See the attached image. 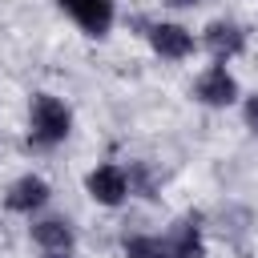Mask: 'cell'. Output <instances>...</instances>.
I'll list each match as a JSON object with an SVG mask.
<instances>
[{"label":"cell","mask_w":258,"mask_h":258,"mask_svg":"<svg viewBox=\"0 0 258 258\" xmlns=\"http://www.w3.org/2000/svg\"><path fill=\"white\" fill-rule=\"evenodd\" d=\"M149 44L161 60H185L194 52V36L189 28L173 24V20H161V24H149Z\"/></svg>","instance_id":"cell-5"},{"label":"cell","mask_w":258,"mask_h":258,"mask_svg":"<svg viewBox=\"0 0 258 258\" xmlns=\"http://www.w3.org/2000/svg\"><path fill=\"white\" fill-rule=\"evenodd\" d=\"M125 258H173L165 238H125Z\"/></svg>","instance_id":"cell-10"},{"label":"cell","mask_w":258,"mask_h":258,"mask_svg":"<svg viewBox=\"0 0 258 258\" xmlns=\"http://www.w3.org/2000/svg\"><path fill=\"white\" fill-rule=\"evenodd\" d=\"M246 125H250V129L258 133V93H254V97L246 101Z\"/></svg>","instance_id":"cell-11"},{"label":"cell","mask_w":258,"mask_h":258,"mask_svg":"<svg viewBox=\"0 0 258 258\" xmlns=\"http://www.w3.org/2000/svg\"><path fill=\"white\" fill-rule=\"evenodd\" d=\"M194 97H198L202 105H210V109H226V105L238 101V81L226 73V64H210V69L198 77Z\"/></svg>","instance_id":"cell-3"},{"label":"cell","mask_w":258,"mask_h":258,"mask_svg":"<svg viewBox=\"0 0 258 258\" xmlns=\"http://www.w3.org/2000/svg\"><path fill=\"white\" fill-rule=\"evenodd\" d=\"M40 258H73L69 250H40Z\"/></svg>","instance_id":"cell-13"},{"label":"cell","mask_w":258,"mask_h":258,"mask_svg":"<svg viewBox=\"0 0 258 258\" xmlns=\"http://www.w3.org/2000/svg\"><path fill=\"white\" fill-rule=\"evenodd\" d=\"M44 202H48V181L36 177V173L16 177V181L8 185V194H4V206H8L12 214H32V210H40Z\"/></svg>","instance_id":"cell-6"},{"label":"cell","mask_w":258,"mask_h":258,"mask_svg":"<svg viewBox=\"0 0 258 258\" xmlns=\"http://www.w3.org/2000/svg\"><path fill=\"white\" fill-rule=\"evenodd\" d=\"M165 4H169V8H198L202 0H165Z\"/></svg>","instance_id":"cell-12"},{"label":"cell","mask_w":258,"mask_h":258,"mask_svg":"<svg viewBox=\"0 0 258 258\" xmlns=\"http://www.w3.org/2000/svg\"><path fill=\"white\" fill-rule=\"evenodd\" d=\"M69 129H73L69 105L52 93H36L32 105H28V141L48 149V145H60L69 137Z\"/></svg>","instance_id":"cell-1"},{"label":"cell","mask_w":258,"mask_h":258,"mask_svg":"<svg viewBox=\"0 0 258 258\" xmlns=\"http://www.w3.org/2000/svg\"><path fill=\"white\" fill-rule=\"evenodd\" d=\"M77 24H81V32H89V36H109V28H113V16H117V8H113V0H56Z\"/></svg>","instance_id":"cell-2"},{"label":"cell","mask_w":258,"mask_h":258,"mask_svg":"<svg viewBox=\"0 0 258 258\" xmlns=\"http://www.w3.org/2000/svg\"><path fill=\"white\" fill-rule=\"evenodd\" d=\"M206 48L214 52L218 64H226L230 56H238V52L246 48V32H242L234 20H214V24L206 28Z\"/></svg>","instance_id":"cell-7"},{"label":"cell","mask_w":258,"mask_h":258,"mask_svg":"<svg viewBox=\"0 0 258 258\" xmlns=\"http://www.w3.org/2000/svg\"><path fill=\"white\" fill-rule=\"evenodd\" d=\"M85 185H89V198H93V202H101V206H121L125 194H129V173H125L121 165L105 161V165H97V169L85 177Z\"/></svg>","instance_id":"cell-4"},{"label":"cell","mask_w":258,"mask_h":258,"mask_svg":"<svg viewBox=\"0 0 258 258\" xmlns=\"http://www.w3.org/2000/svg\"><path fill=\"white\" fill-rule=\"evenodd\" d=\"M165 246L173 258H206V246H202V230L194 218H181L169 234H165Z\"/></svg>","instance_id":"cell-8"},{"label":"cell","mask_w":258,"mask_h":258,"mask_svg":"<svg viewBox=\"0 0 258 258\" xmlns=\"http://www.w3.org/2000/svg\"><path fill=\"white\" fill-rule=\"evenodd\" d=\"M73 226L64 222V218H40V222H32V242L40 246V250H73Z\"/></svg>","instance_id":"cell-9"}]
</instances>
